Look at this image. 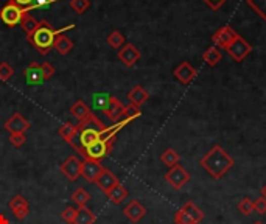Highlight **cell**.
<instances>
[{"label": "cell", "instance_id": "1", "mask_svg": "<svg viewBox=\"0 0 266 224\" xmlns=\"http://www.w3.org/2000/svg\"><path fill=\"white\" fill-rule=\"evenodd\" d=\"M75 28L73 24L64 27V28H55L49 20H39V25L37 28L27 36V40L28 42L40 53V55H47L50 53V50L53 49V44H55V40L59 34H64L66 31Z\"/></svg>", "mask_w": 266, "mask_h": 224}, {"label": "cell", "instance_id": "2", "mask_svg": "<svg viewBox=\"0 0 266 224\" xmlns=\"http://www.w3.org/2000/svg\"><path fill=\"white\" fill-rule=\"evenodd\" d=\"M199 165L213 179H221L235 165V160L232 156L224 151L223 147L215 145L206 156H202V159L199 160Z\"/></svg>", "mask_w": 266, "mask_h": 224}, {"label": "cell", "instance_id": "3", "mask_svg": "<svg viewBox=\"0 0 266 224\" xmlns=\"http://www.w3.org/2000/svg\"><path fill=\"white\" fill-rule=\"evenodd\" d=\"M114 142H115V139H100V140L94 142L92 145L86 147L83 151L79 153V156H83L84 160L101 162L105 157H108L112 153Z\"/></svg>", "mask_w": 266, "mask_h": 224}, {"label": "cell", "instance_id": "4", "mask_svg": "<svg viewBox=\"0 0 266 224\" xmlns=\"http://www.w3.org/2000/svg\"><path fill=\"white\" fill-rule=\"evenodd\" d=\"M237 31L231 25H224L212 34V44L219 50H226L237 39Z\"/></svg>", "mask_w": 266, "mask_h": 224}, {"label": "cell", "instance_id": "5", "mask_svg": "<svg viewBox=\"0 0 266 224\" xmlns=\"http://www.w3.org/2000/svg\"><path fill=\"white\" fill-rule=\"evenodd\" d=\"M22 17H24V10L11 2H8L5 7L0 8V20L10 28H14L16 25H19Z\"/></svg>", "mask_w": 266, "mask_h": 224}, {"label": "cell", "instance_id": "6", "mask_svg": "<svg viewBox=\"0 0 266 224\" xmlns=\"http://www.w3.org/2000/svg\"><path fill=\"white\" fill-rule=\"evenodd\" d=\"M165 181L174 190H181L190 181V173L182 165L178 164V165L168 168V171L165 173Z\"/></svg>", "mask_w": 266, "mask_h": 224}, {"label": "cell", "instance_id": "7", "mask_svg": "<svg viewBox=\"0 0 266 224\" xmlns=\"http://www.w3.org/2000/svg\"><path fill=\"white\" fill-rule=\"evenodd\" d=\"M228 55L235 61V63H241L244 58H248L252 52V46L248 42V40H244L240 34L237 36V39L234 42L226 49Z\"/></svg>", "mask_w": 266, "mask_h": 224}, {"label": "cell", "instance_id": "8", "mask_svg": "<svg viewBox=\"0 0 266 224\" xmlns=\"http://www.w3.org/2000/svg\"><path fill=\"white\" fill-rule=\"evenodd\" d=\"M81 167H83V160H79L76 156H69L61 164V171L69 181H76L81 176Z\"/></svg>", "mask_w": 266, "mask_h": 224}, {"label": "cell", "instance_id": "9", "mask_svg": "<svg viewBox=\"0 0 266 224\" xmlns=\"http://www.w3.org/2000/svg\"><path fill=\"white\" fill-rule=\"evenodd\" d=\"M101 111L105 112V115L112 121V123H117V121H120L121 117H123L125 106L121 105V101L117 97H109L108 98V103L105 105V108L101 109Z\"/></svg>", "mask_w": 266, "mask_h": 224}, {"label": "cell", "instance_id": "10", "mask_svg": "<svg viewBox=\"0 0 266 224\" xmlns=\"http://www.w3.org/2000/svg\"><path fill=\"white\" fill-rule=\"evenodd\" d=\"M173 75H174V78L179 81L181 84L187 86L196 78V69L189 63V61H182V63L174 69Z\"/></svg>", "mask_w": 266, "mask_h": 224}, {"label": "cell", "instance_id": "11", "mask_svg": "<svg viewBox=\"0 0 266 224\" xmlns=\"http://www.w3.org/2000/svg\"><path fill=\"white\" fill-rule=\"evenodd\" d=\"M117 58H118V61L123 66L132 67L137 61L140 59V50L136 46H132V44H125L123 47L118 50Z\"/></svg>", "mask_w": 266, "mask_h": 224}, {"label": "cell", "instance_id": "12", "mask_svg": "<svg viewBox=\"0 0 266 224\" xmlns=\"http://www.w3.org/2000/svg\"><path fill=\"white\" fill-rule=\"evenodd\" d=\"M105 170V167L101 165V162H95V160H83V167H81V177L87 182H92L95 184L97 177L100 176V173Z\"/></svg>", "mask_w": 266, "mask_h": 224}, {"label": "cell", "instance_id": "13", "mask_svg": "<svg viewBox=\"0 0 266 224\" xmlns=\"http://www.w3.org/2000/svg\"><path fill=\"white\" fill-rule=\"evenodd\" d=\"M31 128L30 121L27 118H24L19 112L13 114L7 121H5V129L10 132V134H14V132H25Z\"/></svg>", "mask_w": 266, "mask_h": 224}, {"label": "cell", "instance_id": "14", "mask_svg": "<svg viewBox=\"0 0 266 224\" xmlns=\"http://www.w3.org/2000/svg\"><path fill=\"white\" fill-rule=\"evenodd\" d=\"M95 184H97V187H100L101 190H103L105 195H106V193L111 192L117 184H120V181H118V177H117L111 170L105 168L103 171L100 173V176L97 177Z\"/></svg>", "mask_w": 266, "mask_h": 224}, {"label": "cell", "instance_id": "15", "mask_svg": "<svg viewBox=\"0 0 266 224\" xmlns=\"http://www.w3.org/2000/svg\"><path fill=\"white\" fill-rule=\"evenodd\" d=\"M10 209L14 213V216L17 219H24L28 213H30V204L28 201L22 196V195H16L11 201H10Z\"/></svg>", "mask_w": 266, "mask_h": 224}, {"label": "cell", "instance_id": "16", "mask_svg": "<svg viewBox=\"0 0 266 224\" xmlns=\"http://www.w3.org/2000/svg\"><path fill=\"white\" fill-rule=\"evenodd\" d=\"M123 213L131 222H139L143 216L147 215V209L142 202H139L137 199H132L129 204L123 209Z\"/></svg>", "mask_w": 266, "mask_h": 224}, {"label": "cell", "instance_id": "17", "mask_svg": "<svg viewBox=\"0 0 266 224\" xmlns=\"http://www.w3.org/2000/svg\"><path fill=\"white\" fill-rule=\"evenodd\" d=\"M24 75L27 78L28 84H34L36 86V84L42 83V81H46L44 75H42V69H40V64H37V63H31L28 67H25Z\"/></svg>", "mask_w": 266, "mask_h": 224}, {"label": "cell", "instance_id": "18", "mask_svg": "<svg viewBox=\"0 0 266 224\" xmlns=\"http://www.w3.org/2000/svg\"><path fill=\"white\" fill-rule=\"evenodd\" d=\"M150 98V94L143 89L142 86H134L129 92H128V100H129V105H134L137 108L143 106L147 103V100Z\"/></svg>", "mask_w": 266, "mask_h": 224}, {"label": "cell", "instance_id": "19", "mask_svg": "<svg viewBox=\"0 0 266 224\" xmlns=\"http://www.w3.org/2000/svg\"><path fill=\"white\" fill-rule=\"evenodd\" d=\"M53 49L59 53V55H69L70 50L73 49V42H72V39L66 34H59L55 40V44H53Z\"/></svg>", "mask_w": 266, "mask_h": 224}, {"label": "cell", "instance_id": "20", "mask_svg": "<svg viewBox=\"0 0 266 224\" xmlns=\"http://www.w3.org/2000/svg\"><path fill=\"white\" fill-rule=\"evenodd\" d=\"M95 221H97V215L86 206L76 209V216L73 224H94Z\"/></svg>", "mask_w": 266, "mask_h": 224}, {"label": "cell", "instance_id": "21", "mask_svg": "<svg viewBox=\"0 0 266 224\" xmlns=\"http://www.w3.org/2000/svg\"><path fill=\"white\" fill-rule=\"evenodd\" d=\"M70 114H72L78 121H83V120H86V118L92 114V111H91V108L84 103V101L78 100L75 105H72Z\"/></svg>", "mask_w": 266, "mask_h": 224}, {"label": "cell", "instance_id": "22", "mask_svg": "<svg viewBox=\"0 0 266 224\" xmlns=\"http://www.w3.org/2000/svg\"><path fill=\"white\" fill-rule=\"evenodd\" d=\"M108 199L112 202V204H121L126 198H128V190L121 186V184H117L111 192L106 193Z\"/></svg>", "mask_w": 266, "mask_h": 224}, {"label": "cell", "instance_id": "23", "mask_svg": "<svg viewBox=\"0 0 266 224\" xmlns=\"http://www.w3.org/2000/svg\"><path fill=\"white\" fill-rule=\"evenodd\" d=\"M221 58H223V55H221V52H219V49H216V47H209L206 52L202 53V61L206 63L207 66H210V67H215L219 61H221Z\"/></svg>", "mask_w": 266, "mask_h": 224}, {"label": "cell", "instance_id": "24", "mask_svg": "<svg viewBox=\"0 0 266 224\" xmlns=\"http://www.w3.org/2000/svg\"><path fill=\"white\" fill-rule=\"evenodd\" d=\"M182 210L186 212L195 222H201V221L204 219V212H202L196 204H193L192 201H187L186 204L182 206Z\"/></svg>", "mask_w": 266, "mask_h": 224}, {"label": "cell", "instance_id": "25", "mask_svg": "<svg viewBox=\"0 0 266 224\" xmlns=\"http://www.w3.org/2000/svg\"><path fill=\"white\" fill-rule=\"evenodd\" d=\"M179 154L173 150V148H168V150H165L162 154H160V160H162V164L163 165H167L168 168H171V167H174V165H178L179 164Z\"/></svg>", "mask_w": 266, "mask_h": 224}, {"label": "cell", "instance_id": "26", "mask_svg": "<svg viewBox=\"0 0 266 224\" xmlns=\"http://www.w3.org/2000/svg\"><path fill=\"white\" fill-rule=\"evenodd\" d=\"M19 25H20V28L25 31V34L28 36V34H31L37 28L39 20H36L31 14H24V17H22V20H20Z\"/></svg>", "mask_w": 266, "mask_h": 224}, {"label": "cell", "instance_id": "27", "mask_svg": "<svg viewBox=\"0 0 266 224\" xmlns=\"http://www.w3.org/2000/svg\"><path fill=\"white\" fill-rule=\"evenodd\" d=\"M106 40H108V44H109L112 49H115V50H120L121 47L125 46V36L121 34L118 30H114V31L106 37Z\"/></svg>", "mask_w": 266, "mask_h": 224}, {"label": "cell", "instance_id": "28", "mask_svg": "<svg viewBox=\"0 0 266 224\" xmlns=\"http://www.w3.org/2000/svg\"><path fill=\"white\" fill-rule=\"evenodd\" d=\"M91 199V195L84 190V189H78L72 193V201L78 207H84Z\"/></svg>", "mask_w": 266, "mask_h": 224}, {"label": "cell", "instance_id": "29", "mask_svg": "<svg viewBox=\"0 0 266 224\" xmlns=\"http://www.w3.org/2000/svg\"><path fill=\"white\" fill-rule=\"evenodd\" d=\"M58 134H59V137H63L67 144L69 142L75 137V134H76V125H73V123H64L63 126H61L59 129H58Z\"/></svg>", "mask_w": 266, "mask_h": 224}, {"label": "cell", "instance_id": "30", "mask_svg": "<svg viewBox=\"0 0 266 224\" xmlns=\"http://www.w3.org/2000/svg\"><path fill=\"white\" fill-rule=\"evenodd\" d=\"M246 2L266 22V0H246Z\"/></svg>", "mask_w": 266, "mask_h": 224}, {"label": "cell", "instance_id": "31", "mask_svg": "<svg viewBox=\"0 0 266 224\" xmlns=\"http://www.w3.org/2000/svg\"><path fill=\"white\" fill-rule=\"evenodd\" d=\"M238 212L244 216H249L254 212V201L251 198H243L238 202Z\"/></svg>", "mask_w": 266, "mask_h": 224}, {"label": "cell", "instance_id": "32", "mask_svg": "<svg viewBox=\"0 0 266 224\" xmlns=\"http://www.w3.org/2000/svg\"><path fill=\"white\" fill-rule=\"evenodd\" d=\"M140 115H142L140 108H137V106H134V105H128V106H125L123 117H121V120H125V121H128V123H131L132 120L139 118Z\"/></svg>", "mask_w": 266, "mask_h": 224}, {"label": "cell", "instance_id": "33", "mask_svg": "<svg viewBox=\"0 0 266 224\" xmlns=\"http://www.w3.org/2000/svg\"><path fill=\"white\" fill-rule=\"evenodd\" d=\"M91 7V0H70V8L78 13V14H84Z\"/></svg>", "mask_w": 266, "mask_h": 224}, {"label": "cell", "instance_id": "34", "mask_svg": "<svg viewBox=\"0 0 266 224\" xmlns=\"http://www.w3.org/2000/svg\"><path fill=\"white\" fill-rule=\"evenodd\" d=\"M27 142V136L25 132H14V134H10V144L16 148H20L24 144Z\"/></svg>", "mask_w": 266, "mask_h": 224}, {"label": "cell", "instance_id": "35", "mask_svg": "<svg viewBox=\"0 0 266 224\" xmlns=\"http://www.w3.org/2000/svg\"><path fill=\"white\" fill-rule=\"evenodd\" d=\"M14 75V69L8 63H0V81H8Z\"/></svg>", "mask_w": 266, "mask_h": 224}, {"label": "cell", "instance_id": "36", "mask_svg": "<svg viewBox=\"0 0 266 224\" xmlns=\"http://www.w3.org/2000/svg\"><path fill=\"white\" fill-rule=\"evenodd\" d=\"M174 222H176V224H198V222H195L186 212H184L182 209H179V210L174 213Z\"/></svg>", "mask_w": 266, "mask_h": 224}, {"label": "cell", "instance_id": "37", "mask_svg": "<svg viewBox=\"0 0 266 224\" xmlns=\"http://www.w3.org/2000/svg\"><path fill=\"white\" fill-rule=\"evenodd\" d=\"M75 216H76V209H75V207H66V209L63 210V213H61V218H63V219H64L66 222H69V224H73Z\"/></svg>", "mask_w": 266, "mask_h": 224}, {"label": "cell", "instance_id": "38", "mask_svg": "<svg viewBox=\"0 0 266 224\" xmlns=\"http://www.w3.org/2000/svg\"><path fill=\"white\" fill-rule=\"evenodd\" d=\"M254 210L258 213V215H264L266 213V199L264 198H257L255 202H254Z\"/></svg>", "mask_w": 266, "mask_h": 224}, {"label": "cell", "instance_id": "39", "mask_svg": "<svg viewBox=\"0 0 266 224\" xmlns=\"http://www.w3.org/2000/svg\"><path fill=\"white\" fill-rule=\"evenodd\" d=\"M40 69H42V75H44V79H50L53 75H55V67L50 64V63H44V64H40Z\"/></svg>", "mask_w": 266, "mask_h": 224}, {"label": "cell", "instance_id": "40", "mask_svg": "<svg viewBox=\"0 0 266 224\" xmlns=\"http://www.w3.org/2000/svg\"><path fill=\"white\" fill-rule=\"evenodd\" d=\"M204 4H206L210 10H213V11H216V10H219L224 4L228 2V0H202Z\"/></svg>", "mask_w": 266, "mask_h": 224}, {"label": "cell", "instance_id": "41", "mask_svg": "<svg viewBox=\"0 0 266 224\" xmlns=\"http://www.w3.org/2000/svg\"><path fill=\"white\" fill-rule=\"evenodd\" d=\"M8 2H11V4H14V5H17V7H20L22 10H27L28 7H31V5H33L34 0H8Z\"/></svg>", "mask_w": 266, "mask_h": 224}, {"label": "cell", "instance_id": "42", "mask_svg": "<svg viewBox=\"0 0 266 224\" xmlns=\"http://www.w3.org/2000/svg\"><path fill=\"white\" fill-rule=\"evenodd\" d=\"M0 224H10L8 218L5 215H2V213H0Z\"/></svg>", "mask_w": 266, "mask_h": 224}, {"label": "cell", "instance_id": "43", "mask_svg": "<svg viewBox=\"0 0 266 224\" xmlns=\"http://www.w3.org/2000/svg\"><path fill=\"white\" fill-rule=\"evenodd\" d=\"M260 193H261V198H264L266 199V184L260 189Z\"/></svg>", "mask_w": 266, "mask_h": 224}, {"label": "cell", "instance_id": "44", "mask_svg": "<svg viewBox=\"0 0 266 224\" xmlns=\"http://www.w3.org/2000/svg\"><path fill=\"white\" fill-rule=\"evenodd\" d=\"M254 224H263V222H261V221H255Z\"/></svg>", "mask_w": 266, "mask_h": 224}]
</instances>
